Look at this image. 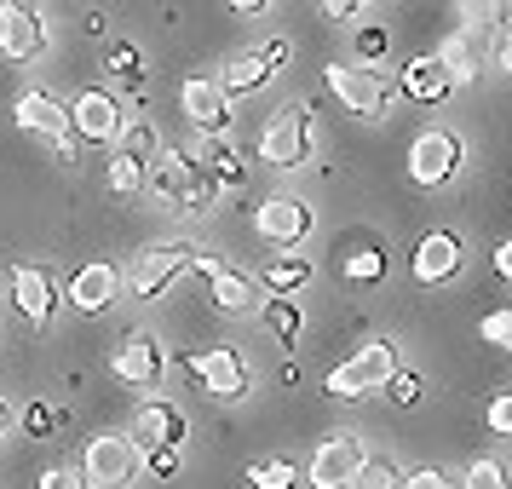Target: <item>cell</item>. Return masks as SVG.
I'll use <instances>...</instances> for the list:
<instances>
[{
  "label": "cell",
  "mask_w": 512,
  "mask_h": 489,
  "mask_svg": "<svg viewBox=\"0 0 512 489\" xmlns=\"http://www.w3.org/2000/svg\"><path fill=\"white\" fill-rule=\"evenodd\" d=\"M150 196L162 202L167 213H208L219 202V179L208 173L202 156H185V150H162L150 162Z\"/></svg>",
  "instance_id": "obj_1"
},
{
  "label": "cell",
  "mask_w": 512,
  "mask_h": 489,
  "mask_svg": "<svg viewBox=\"0 0 512 489\" xmlns=\"http://www.w3.org/2000/svg\"><path fill=\"white\" fill-rule=\"evenodd\" d=\"M317 156V116L305 98H288L277 116L259 127V162L277 167V173H300Z\"/></svg>",
  "instance_id": "obj_2"
},
{
  "label": "cell",
  "mask_w": 512,
  "mask_h": 489,
  "mask_svg": "<svg viewBox=\"0 0 512 489\" xmlns=\"http://www.w3.org/2000/svg\"><path fill=\"white\" fill-rule=\"evenodd\" d=\"M139 472H144V449L133 443V432H98L81 455L87 489H127L139 484Z\"/></svg>",
  "instance_id": "obj_3"
},
{
  "label": "cell",
  "mask_w": 512,
  "mask_h": 489,
  "mask_svg": "<svg viewBox=\"0 0 512 489\" xmlns=\"http://www.w3.org/2000/svg\"><path fill=\"white\" fill-rule=\"evenodd\" d=\"M392 369H397L392 340H369V346L351 351L346 363H334V369H328L323 392L328 397H369V392H380V386L392 380Z\"/></svg>",
  "instance_id": "obj_4"
},
{
  "label": "cell",
  "mask_w": 512,
  "mask_h": 489,
  "mask_svg": "<svg viewBox=\"0 0 512 489\" xmlns=\"http://www.w3.org/2000/svg\"><path fill=\"white\" fill-rule=\"evenodd\" d=\"M323 81H328V93L340 98L351 116L380 121L386 110H392V81L374 70V64H328Z\"/></svg>",
  "instance_id": "obj_5"
},
{
  "label": "cell",
  "mask_w": 512,
  "mask_h": 489,
  "mask_svg": "<svg viewBox=\"0 0 512 489\" xmlns=\"http://www.w3.org/2000/svg\"><path fill=\"white\" fill-rule=\"evenodd\" d=\"M12 121H18L24 133H35V139H52L58 162H75V127H70V104H64V98L29 87V93L12 104Z\"/></svg>",
  "instance_id": "obj_6"
},
{
  "label": "cell",
  "mask_w": 512,
  "mask_h": 489,
  "mask_svg": "<svg viewBox=\"0 0 512 489\" xmlns=\"http://www.w3.org/2000/svg\"><path fill=\"white\" fill-rule=\"evenodd\" d=\"M110 369H116L121 386H139V392H156L167 374V351L162 340L150 334V328H127L116 340V351H110Z\"/></svg>",
  "instance_id": "obj_7"
},
{
  "label": "cell",
  "mask_w": 512,
  "mask_h": 489,
  "mask_svg": "<svg viewBox=\"0 0 512 489\" xmlns=\"http://www.w3.org/2000/svg\"><path fill=\"white\" fill-rule=\"evenodd\" d=\"M185 271H190V242H156V248H139V254H133L127 288H133L139 300H162Z\"/></svg>",
  "instance_id": "obj_8"
},
{
  "label": "cell",
  "mask_w": 512,
  "mask_h": 489,
  "mask_svg": "<svg viewBox=\"0 0 512 489\" xmlns=\"http://www.w3.org/2000/svg\"><path fill=\"white\" fill-rule=\"evenodd\" d=\"M461 139L449 133V127H426L415 144H409V179H415L420 190H438L449 185L455 173H461Z\"/></svg>",
  "instance_id": "obj_9"
},
{
  "label": "cell",
  "mask_w": 512,
  "mask_h": 489,
  "mask_svg": "<svg viewBox=\"0 0 512 489\" xmlns=\"http://www.w3.org/2000/svg\"><path fill=\"white\" fill-rule=\"evenodd\" d=\"M254 231L271 242V248H300L305 236L317 231V213L305 196H265L254 208Z\"/></svg>",
  "instance_id": "obj_10"
},
{
  "label": "cell",
  "mask_w": 512,
  "mask_h": 489,
  "mask_svg": "<svg viewBox=\"0 0 512 489\" xmlns=\"http://www.w3.org/2000/svg\"><path fill=\"white\" fill-rule=\"evenodd\" d=\"M0 52L12 64H29L47 52V18L35 0H0Z\"/></svg>",
  "instance_id": "obj_11"
},
{
  "label": "cell",
  "mask_w": 512,
  "mask_h": 489,
  "mask_svg": "<svg viewBox=\"0 0 512 489\" xmlns=\"http://www.w3.org/2000/svg\"><path fill=\"white\" fill-rule=\"evenodd\" d=\"M185 369L196 374V386L208 397H248V363L236 357L231 346H208V351H190L185 357Z\"/></svg>",
  "instance_id": "obj_12"
},
{
  "label": "cell",
  "mask_w": 512,
  "mask_h": 489,
  "mask_svg": "<svg viewBox=\"0 0 512 489\" xmlns=\"http://www.w3.org/2000/svg\"><path fill=\"white\" fill-rule=\"evenodd\" d=\"M185 432H190L185 409L167 403V397H144L133 409V443L139 449H185Z\"/></svg>",
  "instance_id": "obj_13"
},
{
  "label": "cell",
  "mask_w": 512,
  "mask_h": 489,
  "mask_svg": "<svg viewBox=\"0 0 512 489\" xmlns=\"http://www.w3.org/2000/svg\"><path fill=\"white\" fill-rule=\"evenodd\" d=\"M461 259H466V242L455 231H426L415 242V254H409V271L426 288H443L449 277H461Z\"/></svg>",
  "instance_id": "obj_14"
},
{
  "label": "cell",
  "mask_w": 512,
  "mask_h": 489,
  "mask_svg": "<svg viewBox=\"0 0 512 489\" xmlns=\"http://www.w3.org/2000/svg\"><path fill=\"white\" fill-rule=\"evenodd\" d=\"M369 461V449H363V438H351V432H340V438H328L317 455H311V484L317 489H351V478H357V466Z\"/></svg>",
  "instance_id": "obj_15"
},
{
  "label": "cell",
  "mask_w": 512,
  "mask_h": 489,
  "mask_svg": "<svg viewBox=\"0 0 512 489\" xmlns=\"http://www.w3.org/2000/svg\"><path fill=\"white\" fill-rule=\"evenodd\" d=\"M179 110L202 133H231V93L219 81H208V75H190L185 87H179Z\"/></svg>",
  "instance_id": "obj_16"
},
{
  "label": "cell",
  "mask_w": 512,
  "mask_h": 489,
  "mask_svg": "<svg viewBox=\"0 0 512 489\" xmlns=\"http://www.w3.org/2000/svg\"><path fill=\"white\" fill-rule=\"evenodd\" d=\"M12 305L29 328H47L52 311H58V288L41 265H12Z\"/></svg>",
  "instance_id": "obj_17"
},
{
  "label": "cell",
  "mask_w": 512,
  "mask_h": 489,
  "mask_svg": "<svg viewBox=\"0 0 512 489\" xmlns=\"http://www.w3.org/2000/svg\"><path fill=\"white\" fill-rule=\"evenodd\" d=\"M489 47H495V41L484 35V24H461L449 41H443L438 64L449 70V81H461L466 87V81H478V70L489 64Z\"/></svg>",
  "instance_id": "obj_18"
},
{
  "label": "cell",
  "mask_w": 512,
  "mask_h": 489,
  "mask_svg": "<svg viewBox=\"0 0 512 489\" xmlns=\"http://www.w3.org/2000/svg\"><path fill=\"white\" fill-rule=\"evenodd\" d=\"M70 127H75V139H87V144H110L121 133V104L110 93H87L70 104Z\"/></svg>",
  "instance_id": "obj_19"
},
{
  "label": "cell",
  "mask_w": 512,
  "mask_h": 489,
  "mask_svg": "<svg viewBox=\"0 0 512 489\" xmlns=\"http://www.w3.org/2000/svg\"><path fill=\"white\" fill-rule=\"evenodd\" d=\"M121 294V271L110 265V259H93V265H81L70 282V305L75 311H110Z\"/></svg>",
  "instance_id": "obj_20"
},
{
  "label": "cell",
  "mask_w": 512,
  "mask_h": 489,
  "mask_svg": "<svg viewBox=\"0 0 512 489\" xmlns=\"http://www.w3.org/2000/svg\"><path fill=\"white\" fill-rule=\"evenodd\" d=\"M397 87L415 98V104H443V98L455 93V81H449V70H443L438 58H409L403 75H397Z\"/></svg>",
  "instance_id": "obj_21"
},
{
  "label": "cell",
  "mask_w": 512,
  "mask_h": 489,
  "mask_svg": "<svg viewBox=\"0 0 512 489\" xmlns=\"http://www.w3.org/2000/svg\"><path fill=\"white\" fill-rule=\"evenodd\" d=\"M271 75H277V64H271V58H265V52L254 47V52H236L231 64L219 70V87H225L231 98H242V93H259V87H265Z\"/></svg>",
  "instance_id": "obj_22"
},
{
  "label": "cell",
  "mask_w": 512,
  "mask_h": 489,
  "mask_svg": "<svg viewBox=\"0 0 512 489\" xmlns=\"http://www.w3.org/2000/svg\"><path fill=\"white\" fill-rule=\"evenodd\" d=\"M208 300L219 305V311L242 317V311H254V282L242 277V271H231V265H219V271L208 277Z\"/></svg>",
  "instance_id": "obj_23"
},
{
  "label": "cell",
  "mask_w": 512,
  "mask_h": 489,
  "mask_svg": "<svg viewBox=\"0 0 512 489\" xmlns=\"http://www.w3.org/2000/svg\"><path fill=\"white\" fill-rule=\"evenodd\" d=\"M104 75H110V87H121V93H144V52L133 41H116V47L104 52Z\"/></svg>",
  "instance_id": "obj_24"
},
{
  "label": "cell",
  "mask_w": 512,
  "mask_h": 489,
  "mask_svg": "<svg viewBox=\"0 0 512 489\" xmlns=\"http://www.w3.org/2000/svg\"><path fill=\"white\" fill-rule=\"evenodd\" d=\"M202 162H208V173L219 179V190H225V185L242 190V179H248V167H242V156H236L231 133H208V150H202Z\"/></svg>",
  "instance_id": "obj_25"
},
{
  "label": "cell",
  "mask_w": 512,
  "mask_h": 489,
  "mask_svg": "<svg viewBox=\"0 0 512 489\" xmlns=\"http://www.w3.org/2000/svg\"><path fill=\"white\" fill-rule=\"evenodd\" d=\"M110 156H133V162H156V156H162V139H156V127H150V121H121V133L116 139H110Z\"/></svg>",
  "instance_id": "obj_26"
},
{
  "label": "cell",
  "mask_w": 512,
  "mask_h": 489,
  "mask_svg": "<svg viewBox=\"0 0 512 489\" xmlns=\"http://www.w3.org/2000/svg\"><path fill=\"white\" fill-rule=\"evenodd\" d=\"M259 323L271 328L282 346H294V340H300V323H305V317H300V305L288 300V294H271V300L259 305Z\"/></svg>",
  "instance_id": "obj_27"
},
{
  "label": "cell",
  "mask_w": 512,
  "mask_h": 489,
  "mask_svg": "<svg viewBox=\"0 0 512 489\" xmlns=\"http://www.w3.org/2000/svg\"><path fill=\"white\" fill-rule=\"evenodd\" d=\"M305 282H311V259H300V254H282V259L265 265V288H271V294H294Z\"/></svg>",
  "instance_id": "obj_28"
},
{
  "label": "cell",
  "mask_w": 512,
  "mask_h": 489,
  "mask_svg": "<svg viewBox=\"0 0 512 489\" xmlns=\"http://www.w3.org/2000/svg\"><path fill=\"white\" fill-rule=\"evenodd\" d=\"M351 489H403V466H397L392 455H369V461L357 466Z\"/></svg>",
  "instance_id": "obj_29"
},
{
  "label": "cell",
  "mask_w": 512,
  "mask_h": 489,
  "mask_svg": "<svg viewBox=\"0 0 512 489\" xmlns=\"http://www.w3.org/2000/svg\"><path fill=\"white\" fill-rule=\"evenodd\" d=\"M300 484V472H294V461H254L248 466V489H294Z\"/></svg>",
  "instance_id": "obj_30"
},
{
  "label": "cell",
  "mask_w": 512,
  "mask_h": 489,
  "mask_svg": "<svg viewBox=\"0 0 512 489\" xmlns=\"http://www.w3.org/2000/svg\"><path fill=\"white\" fill-rule=\"evenodd\" d=\"M144 185H150V167L133 162V156H110V190L116 196H139Z\"/></svg>",
  "instance_id": "obj_31"
},
{
  "label": "cell",
  "mask_w": 512,
  "mask_h": 489,
  "mask_svg": "<svg viewBox=\"0 0 512 489\" xmlns=\"http://www.w3.org/2000/svg\"><path fill=\"white\" fill-rule=\"evenodd\" d=\"M380 277H386V254L374 242H363V248L346 254V282H380Z\"/></svg>",
  "instance_id": "obj_32"
},
{
  "label": "cell",
  "mask_w": 512,
  "mask_h": 489,
  "mask_svg": "<svg viewBox=\"0 0 512 489\" xmlns=\"http://www.w3.org/2000/svg\"><path fill=\"white\" fill-rule=\"evenodd\" d=\"M461 489H512V472L501 461H489V455H478V461L461 472Z\"/></svg>",
  "instance_id": "obj_33"
},
{
  "label": "cell",
  "mask_w": 512,
  "mask_h": 489,
  "mask_svg": "<svg viewBox=\"0 0 512 489\" xmlns=\"http://www.w3.org/2000/svg\"><path fill=\"white\" fill-rule=\"evenodd\" d=\"M380 392L392 397V409H415L420 397H426V380H420L415 369H392V380H386Z\"/></svg>",
  "instance_id": "obj_34"
},
{
  "label": "cell",
  "mask_w": 512,
  "mask_h": 489,
  "mask_svg": "<svg viewBox=\"0 0 512 489\" xmlns=\"http://www.w3.org/2000/svg\"><path fill=\"white\" fill-rule=\"evenodd\" d=\"M58 426H64V409H52V403H41V397L24 409V438H52Z\"/></svg>",
  "instance_id": "obj_35"
},
{
  "label": "cell",
  "mask_w": 512,
  "mask_h": 489,
  "mask_svg": "<svg viewBox=\"0 0 512 489\" xmlns=\"http://www.w3.org/2000/svg\"><path fill=\"white\" fill-rule=\"evenodd\" d=\"M386 47H392V35H386L380 24H369V29H357V35H351V52H357L363 64H380V58H386Z\"/></svg>",
  "instance_id": "obj_36"
},
{
  "label": "cell",
  "mask_w": 512,
  "mask_h": 489,
  "mask_svg": "<svg viewBox=\"0 0 512 489\" xmlns=\"http://www.w3.org/2000/svg\"><path fill=\"white\" fill-rule=\"evenodd\" d=\"M185 449H144V478H179Z\"/></svg>",
  "instance_id": "obj_37"
},
{
  "label": "cell",
  "mask_w": 512,
  "mask_h": 489,
  "mask_svg": "<svg viewBox=\"0 0 512 489\" xmlns=\"http://www.w3.org/2000/svg\"><path fill=\"white\" fill-rule=\"evenodd\" d=\"M478 334H484L489 346H501V351H512V311H489L484 323H478Z\"/></svg>",
  "instance_id": "obj_38"
},
{
  "label": "cell",
  "mask_w": 512,
  "mask_h": 489,
  "mask_svg": "<svg viewBox=\"0 0 512 489\" xmlns=\"http://www.w3.org/2000/svg\"><path fill=\"white\" fill-rule=\"evenodd\" d=\"M403 489H461V484L438 466H415V472H403Z\"/></svg>",
  "instance_id": "obj_39"
},
{
  "label": "cell",
  "mask_w": 512,
  "mask_h": 489,
  "mask_svg": "<svg viewBox=\"0 0 512 489\" xmlns=\"http://www.w3.org/2000/svg\"><path fill=\"white\" fill-rule=\"evenodd\" d=\"M35 484L41 489H87V478H81V466H47Z\"/></svg>",
  "instance_id": "obj_40"
},
{
  "label": "cell",
  "mask_w": 512,
  "mask_h": 489,
  "mask_svg": "<svg viewBox=\"0 0 512 489\" xmlns=\"http://www.w3.org/2000/svg\"><path fill=\"white\" fill-rule=\"evenodd\" d=\"M484 420H489V432H495V438H512V392L495 397V403L484 409Z\"/></svg>",
  "instance_id": "obj_41"
},
{
  "label": "cell",
  "mask_w": 512,
  "mask_h": 489,
  "mask_svg": "<svg viewBox=\"0 0 512 489\" xmlns=\"http://www.w3.org/2000/svg\"><path fill=\"white\" fill-rule=\"evenodd\" d=\"M323 6V18H334V24H346V18H357V12H369V0H317Z\"/></svg>",
  "instance_id": "obj_42"
},
{
  "label": "cell",
  "mask_w": 512,
  "mask_h": 489,
  "mask_svg": "<svg viewBox=\"0 0 512 489\" xmlns=\"http://www.w3.org/2000/svg\"><path fill=\"white\" fill-rule=\"evenodd\" d=\"M484 24H495L501 35H512V0H484Z\"/></svg>",
  "instance_id": "obj_43"
},
{
  "label": "cell",
  "mask_w": 512,
  "mask_h": 489,
  "mask_svg": "<svg viewBox=\"0 0 512 489\" xmlns=\"http://www.w3.org/2000/svg\"><path fill=\"white\" fill-rule=\"evenodd\" d=\"M489 64H501L512 75V35H495V47H489Z\"/></svg>",
  "instance_id": "obj_44"
},
{
  "label": "cell",
  "mask_w": 512,
  "mask_h": 489,
  "mask_svg": "<svg viewBox=\"0 0 512 489\" xmlns=\"http://www.w3.org/2000/svg\"><path fill=\"white\" fill-rule=\"evenodd\" d=\"M104 24H110V18H104L98 6H87V12H81V35H104Z\"/></svg>",
  "instance_id": "obj_45"
},
{
  "label": "cell",
  "mask_w": 512,
  "mask_h": 489,
  "mask_svg": "<svg viewBox=\"0 0 512 489\" xmlns=\"http://www.w3.org/2000/svg\"><path fill=\"white\" fill-rule=\"evenodd\" d=\"M495 271L512 282V236H507V242H495Z\"/></svg>",
  "instance_id": "obj_46"
},
{
  "label": "cell",
  "mask_w": 512,
  "mask_h": 489,
  "mask_svg": "<svg viewBox=\"0 0 512 489\" xmlns=\"http://www.w3.org/2000/svg\"><path fill=\"white\" fill-rule=\"evenodd\" d=\"M259 52H265V58H271L277 70H282V64H288V41H265V47H259Z\"/></svg>",
  "instance_id": "obj_47"
},
{
  "label": "cell",
  "mask_w": 512,
  "mask_h": 489,
  "mask_svg": "<svg viewBox=\"0 0 512 489\" xmlns=\"http://www.w3.org/2000/svg\"><path fill=\"white\" fill-rule=\"evenodd\" d=\"M271 0H231V12H242V18H254V12H265Z\"/></svg>",
  "instance_id": "obj_48"
},
{
  "label": "cell",
  "mask_w": 512,
  "mask_h": 489,
  "mask_svg": "<svg viewBox=\"0 0 512 489\" xmlns=\"http://www.w3.org/2000/svg\"><path fill=\"white\" fill-rule=\"evenodd\" d=\"M6 420H12V409H6V403H0V432H6Z\"/></svg>",
  "instance_id": "obj_49"
}]
</instances>
